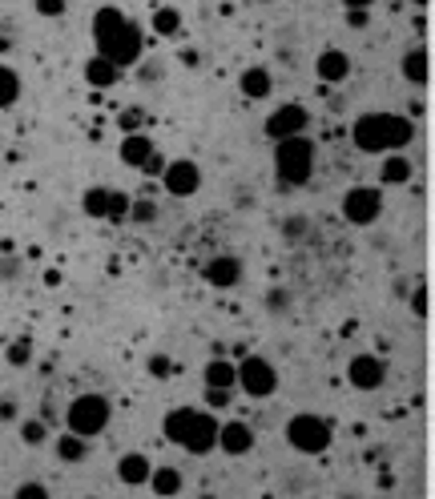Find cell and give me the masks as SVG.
I'll return each mask as SVG.
<instances>
[{
    "instance_id": "1",
    "label": "cell",
    "mask_w": 435,
    "mask_h": 499,
    "mask_svg": "<svg viewBox=\"0 0 435 499\" xmlns=\"http://www.w3.org/2000/svg\"><path fill=\"white\" fill-rule=\"evenodd\" d=\"M411 137H415V121L403 117V113H363V117H355V125H351L355 149L359 153H375V158L407 149Z\"/></svg>"
},
{
    "instance_id": "2",
    "label": "cell",
    "mask_w": 435,
    "mask_h": 499,
    "mask_svg": "<svg viewBox=\"0 0 435 499\" xmlns=\"http://www.w3.org/2000/svg\"><path fill=\"white\" fill-rule=\"evenodd\" d=\"M274 169H279L282 185H306L314 177V141L306 133L282 137L274 145Z\"/></svg>"
},
{
    "instance_id": "3",
    "label": "cell",
    "mask_w": 435,
    "mask_h": 499,
    "mask_svg": "<svg viewBox=\"0 0 435 499\" xmlns=\"http://www.w3.org/2000/svg\"><path fill=\"white\" fill-rule=\"evenodd\" d=\"M109 415H114L109 399L97 394V391H85V394H77V399L69 403V411H65V431H77V435L93 439L109 427Z\"/></svg>"
},
{
    "instance_id": "4",
    "label": "cell",
    "mask_w": 435,
    "mask_h": 499,
    "mask_svg": "<svg viewBox=\"0 0 435 499\" xmlns=\"http://www.w3.org/2000/svg\"><path fill=\"white\" fill-rule=\"evenodd\" d=\"M331 423L319 419V415H295L287 423V443L295 447L298 456H322L331 447Z\"/></svg>"
},
{
    "instance_id": "5",
    "label": "cell",
    "mask_w": 435,
    "mask_h": 499,
    "mask_svg": "<svg viewBox=\"0 0 435 499\" xmlns=\"http://www.w3.org/2000/svg\"><path fill=\"white\" fill-rule=\"evenodd\" d=\"M250 399H270V394L279 391V370H274V363L262 359V355H242L238 359V383Z\"/></svg>"
},
{
    "instance_id": "6",
    "label": "cell",
    "mask_w": 435,
    "mask_h": 499,
    "mask_svg": "<svg viewBox=\"0 0 435 499\" xmlns=\"http://www.w3.org/2000/svg\"><path fill=\"white\" fill-rule=\"evenodd\" d=\"M339 210L351 226H375V222L384 218V190H375V185H351L343 193Z\"/></svg>"
},
{
    "instance_id": "7",
    "label": "cell",
    "mask_w": 435,
    "mask_h": 499,
    "mask_svg": "<svg viewBox=\"0 0 435 499\" xmlns=\"http://www.w3.org/2000/svg\"><path fill=\"white\" fill-rule=\"evenodd\" d=\"M97 53H101L105 61H114L117 69L138 65L141 61V28L133 25V20H125L117 33H109L105 41H97Z\"/></svg>"
},
{
    "instance_id": "8",
    "label": "cell",
    "mask_w": 435,
    "mask_h": 499,
    "mask_svg": "<svg viewBox=\"0 0 435 499\" xmlns=\"http://www.w3.org/2000/svg\"><path fill=\"white\" fill-rule=\"evenodd\" d=\"M162 185H166L170 198H194V193L202 190V169H198V161H190V158L166 161V169H162Z\"/></svg>"
},
{
    "instance_id": "9",
    "label": "cell",
    "mask_w": 435,
    "mask_h": 499,
    "mask_svg": "<svg viewBox=\"0 0 435 499\" xmlns=\"http://www.w3.org/2000/svg\"><path fill=\"white\" fill-rule=\"evenodd\" d=\"M306 125H311V113H306V105H298V101H287V105H279L274 113L266 117V137H270V141L295 137V133H306Z\"/></svg>"
},
{
    "instance_id": "10",
    "label": "cell",
    "mask_w": 435,
    "mask_h": 499,
    "mask_svg": "<svg viewBox=\"0 0 435 499\" xmlns=\"http://www.w3.org/2000/svg\"><path fill=\"white\" fill-rule=\"evenodd\" d=\"M178 447L190 451V456H210V451L218 447V419L210 411H194L190 427H186V439Z\"/></svg>"
},
{
    "instance_id": "11",
    "label": "cell",
    "mask_w": 435,
    "mask_h": 499,
    "mask_svg": "<svg viewBox=\"0 0 435 499\" xmlns=\"http://www.w3.org/2000/svg\"><path fill=\"white\" fill-rule=\"evenodd\" d=\"M347 383L355 391H379L387 383V363L379 355H355L347 363Z\"/></svg>"
},
{
    "instance_id": "12",
    "label": "cell",
    "mask_w": 435,
    "mask_h": 499,
    "mask_svg": "<svg viewBox=\"0 0 435 499\" xmlns=\"http://www.w3.org/2000/svg\"><path fill=\"white\" fill-rule=\"evenodd\" d=\"M202 278H206V286H214V290H234L238 282H242V262H238L234 254H218L202 266Z\"/></svg>"
},
{
    "instance_id": "13",
    "label": "cell",
    "mask_w": 435,
    "mask_h": 499,
    "mask_svg": "<svg viewBox=\"0 0 435 499\" xmlns=\"http://www.w3.org/2000/svg\"><path fill=\"white\" fill-rule=\"evenodd\" d=\"M218 447L226 451V456H250L254 451V427L242 419H230V423H218Z\"/></svg>"
},
{
    "instance_id": "14",
    "label": "cell",
    "mask_w": 435,
    "mask_h": 499,
    "mask_svg": "<svg viewBox=\"0 0 435 499\" xmlns=\"http://www.w3.org/2000/svg\"><path fill=\"white\" fill-rule=\"evenodd\" d=\"M157 153V145L146 137V133H125L122 137V145H117V158H122V166H130V169H146V161Z\"/></svg>"
},
{
    "instance_id": "15",
    "label": "cell",
    "mask_w": 435,
    "mask_h": 499,
    "mask_svg": "<svg viewBox=\"0 0 435 499\" xmlns=\"http://www.w3.org/2000/svg\"><path fill=\"white\" fill-rule=\"evenodd\" d=\"M314 73H319V81H327V85H343V81L351 77V57L343 53V49H322L319 61H314Z\"/></svg>"
},
{
    "instance_id": "16",
    "label": "cell",
    "mask_w": 435,
    "mask_h": 499,
    "mask_svg": "<svg viewBox=\"0 0 435 499\" xmlns=\"http://www.w3.org/2000/svg\"><path fill=\"white\" fill-rule=\"evenodd\" d=\"M270 89H274V77H270V69H262V65H250V69L238 77V93H242L246 101H266Z\"/></svg>"
},
{
    "instance_id": "17",
    "label": "cell",
    "mask_w": 435,
    "mask_h": 499,
    "mask_svg": "<svg viewBox=\"0 0 435 499\" xmlns=\"http://www.w3.org/2000/svg\"><path fill=\"white\" fill-rule=\"evenodd\" d=\"M149 472H154V464H149V456H141V451H130V456L117 459V480H122L125 487L149 483Z\"/></svg>"
},
{
    "instance_id": "18",
    "label": "cell",
    "mask_w": 435,
    "mask_h": 499,
    "mask_svg": "<svg viewBox=\"0 0 435 499\" xmlns=\"http://www.w3.org/2000/svg\"><path fill=\"white\" fill-rule=\"evenodd\" d=\"M122 73H125V69H117L114 61H105L101 53L85 61V81H89L93 89H114L117 81H122Z\"/></svg>"
},
{
    "instance_id": "19",
    "label": "cell",
    "mask_w": 435,
    "mask_h": 499,
    "mask_svg": "<svg viewBox=\"0 0 435 499\" xmlns=\"http://www.w3.org/2000/svg\"><path fill=\"white\" fill-rule=\"evenodd\" d=\"M411 174H415V166L403 158V149H399V153H384V166H379V177H384V185H407Z\"/></svg>"
},
{
    "instance_id": "20",
    "label": "cell",
    "mask_w": 435,
    "mask_h": 499,
    "mask_svg": "<svg viewBox=\"0 0 435 499\" xmlns=\"http://www.w3.org/2000/svg\"><path fill=\"white\" fill-rule=\"evenodd\" d=\"M202 378H206V386H222V391H230V386L238 383V363H230V359H210L206 370H202Z\"/></svg>"
},
{
    "instance_id": "21",
    "label": "cell",
    "mask_w": 435,
    "mask_h": 499,
    "mask_svg": "<svg viewBox=\"0 0 435 499\" xmlns=\"http://www.w3.org/2000/svg\"><path fill=\"white\" fill-rule=\"evenodd\" d=\"M182 472L178 467H154L149 472V487H154V495H162V499H170V495H178L182 491Z\"/></svg>"
},
{
    "instance_id": "22",
    "label": "cell",
    "mask_w": 435,
    "mask_h": 499,
    "mask_svg": "<svg viewBox=\"0 0 435 499\" xmlns=\"http://www.w3.org/2000/svg\"><path fill=\"white\" fill-rule=\"evenodd\" d=\"M89 456V439L77 435V431H65L61 439H57V459L61 464H81V459Z\"/></svg>"
},
{
    "instance_id": "23",
    "label": "cell",
    "mask_w": 435,
    "mask_h": 499,
    "mask_svg": "<svg viewBox=\"0 0 435 499\" xmlns=\"http://www.w3.org/2000/svg\"><path fill=\"white\" fill-rule=\"evenodd\" d=\"M399 73H403V81L423 89L427 85V49H411V53L399 61Z\"/></svg>"
},
{
    "instance_id": "24",
    "label": "cell",
    "mask_w": 435,
    "mask_h": 499,
    "mask_svg": "<svg viewBox=\"0 0 435 499\" xmlns=\"http://www.w3.org/2000/svg\"><path fill=\"white\" fill-rule=\"evenodd\" d=\"M125 12L122 9H114V4H105V9H97V17H93V41H105L109 33H117V28L125 25Z\"/></svg>"
},
{
    "instance_id": "25",
    "label": "cell",
    "mask_w": 435,
    "mask_h": 499,
    "mask_svg": "<svg viewBox=\"0 0 435 499\" xmlns=\"http://www.w3.org/2000/svg\"><path fill=\"white\" fill-rule=\"evenodd\" d=\"M81 210H85L89 218L105 222V210H109V185H89V190L81 193Z\"/></svg>"
},
{
    "instance_id": "26",
    "label": "cell",
    "mask_w": 435,
    "mask_h": 499,
    "mask_svg": "<svg viewBox=\"0 0 435 499\" xmlns=\"http://www.w3.org/2000/svg\"><path fill=\"white\" fill-rule=\"evenodd\" d=\"M190 419H194V407H178V411H170L166 419H162V435H166L170 443H182Z\"/></svg>"
},
{
    "instance_id": "27",
    "label": "cell",
    "mask_w": 435,
    "mask_h": 499,
    "mask_svg": "<svg viewBox=\"0 0 435 499\" xmlns=\"http://www.w3.org/2000/svg\"><path fill=\"white\" fill-rule=\"evenodd\" d=\"M20 101V73L9 69V65H0V109H9Z\"/></svg>"
},
{
    "instance_id": "28",
    "label": "cell",
    "mask_w": 435,
    "mask_h": 499,
    "mask_svg": "<svg viewBox=\"0 0 435 499\" xmlns=\"http://www.w3.org/2000/svg\"><path fill=\"white\" fill-rule=\"evenodd\" d=\"M133 198L125 190H109V210H105V222H125L130 218Z\"/></svg>"
},
{
    "instance_id": "29",
    "label": "cell",
    "mask_w": 435,
    "mask_h": 499,
    "mask_svg": "<svg viewBox=\"0 0 435 499\" xmlns=\"http://www.w3.org/2000/svg\"><path fill=\"white\" fill-rule=\"evenodd\" d=\"M182 28V12L178 9H157L154 12V33L157 36H174Z\"/></svg>"
},
{
    "instance_id": "30",
    "label": "cell",
    "mask_w": 435,
    "mask_h": 499,
    "mask_svg": "<svg viewBox=\"0 0 435 499\" xmlns=\"http://www.w3.org/2000/svg\"><path fill=\"white\" fill-rule=\"evenodd\" d=\"M44 435H49V427H44V419H28L20 423V443L25 447H41Z\"/></svg>"
},
{
    "instance_id": "31",
    "label": "cell",
    "mask_w": 435,
    "mask_h": 499,
    "mask_svg": "<svg viewBox=\"0 0 435 499\" xmlns=\"http://www.w3.org/2000/svg\"><path fill=\"white\" fill-rule=\"evenodd\" d=\"M146 367H149V375L154 378H174L178 375V363L170 359V355H149Z\"/></svg>"
},
{
    "instance_id": "32",
    "label": "cell",
    "mask_w": 435,
    "mask_h": 499,
    "mask_svg": "<svg viewBox=\"0 0 435 499\" xmlns=\"http://www.w3.org/2000/svg\"><path fill=\"white\" fill-rule=\"evenodd\" d=\"M130 218L138 222V226H141V222L149 226V222H157V206H154V202H133V206H130Z\"/></svg>"
},
{
    "instance_id": "33",
    "label": "cell",
    "mask_w": 435,
    "mask_h": 499,
    "mask_svg": "<svg viewBox=\"0 0 435 499\" xmlns=\"http://www.w3.org/2000/svg\"><path fill=\"white\" fill-rule=\"evenodd\" d=\"M28 355H33V347H28V339H17V342H12V347H9V363H12V367H25V363H28Z\"/></svg>"
},
{
    "instance_id": "34",
    "label": "cell",
    "mask_w": 435,
    "mask_h": 499,
    "mask_svg": "<svg viewBox=\"0 0 435 499\" xmlns=\"http://www.w3.org/2000/svg\"><path fill=\"white\" fill-rule=\"evenodd\" d=\"M12 499H49V487H44V483H20V487L12 491Z\"/></svg>"
},
{
    "instance_id": "35",
    "label": "cell",
    "mask_w": 435,
    "mask_h": 499,
    "mask_svg": "<svg viewBox=\"0 0 435 499\" xmlns=\"http://www.w3.org/2000/svg\"><path fill=\"white\" fill-rule=\"evenodd\" d=\"M41 17H65V0H33Z\"/></svg>"
},
{
    "instance_id": "36",
    "label": "cell",
    "mask_w": 435,
    "mask_h": 499,
    "mask_svg": "<svg viewBox=\"0 0 435 499\" xmlns=\"http://www.w3.org/2000/svg\"><path fill=\"white\" fill-rule=\"evenodd\" d=\"M141 117H146V113H141V109H138V105H130V109H122V129H125V133H138V125H141Z\"/></svg>"
},
{
    "instance_id": "37",
    "label": "cell",
    "mask_w": 435,
    "mask_h": 499,
    "mask_svg": "<svg viewBox=\"0 0 435 499\" xmlns=\"http://www.w3.org/2000/svg\"><path fill=\"white\" fill-rule=\"evenodd\" d=\"M367 20H371V17H367V9H347V25L351 28H363Z\"/></svg>"
},
{
    "instance_id": "38",
    "label": "cell",
    "mask_w": 435,
    "mask_h": 499,
    "mask_svg": "<svg viewBox=\"0 0 435 499\" xmlns=\"http://www.w3.org/2000/svg\"><path fill=\"white\" fill-rule=\"evenodd\" d=\"M411 310L423 318V310H427V294H423V290H415V294H411Z\"/></svg>"
},
{
    "instance_id": "39",
    "label": "cell",
    "mask_w": 435,
    "mask_h": 499,
    "mask_svg": "<svg viewBox=\"0 0 435 499\" xmlns=\"http://www.w3.org/2000/svg\"><path fill=\"white\" fill-rule=\"evenodd\" d=\"M0 419H4V423L17 419V403H12V399H0Z\"/></svg>"
},
{
    "instance_id": "40",
    "label": "cell",
    "mask_w": 435,
    "mask_h": 499,
    "mask_svg": "<svg viewBox=\"0 0 435 499\" xmlns=\"http://www.w3.org/2000/svg\"><path fill=\"white\" fill-rule=\"evenodd\" d=\"M287 234L295 238V234H306V218H290L287 222Z\"/></svg>"
},
{
    "instance_id": "41",
    "label": "cell",
    "mask_w": 435,
    "mask_h": 499,
    "mask_svg": "<svg viewBox=\"0 0 435 499\" xmlns=\"http://www.w3.org/2000/svg\"><path fill=\"white\" fill-rule=\"evenodd\" d=\"M375 0H343V9H371Z\"/></svg>"
},
{
    "instance_id": "42",
    "label": "cell",
    "mask_w": 435,
    "mask_h": 499,
    "mask_svg": "<svg viewBox=\"0 0 435 499\" xmlns=\"http://www.w3.org/2000/svg\"><path fill=\"white\" fill-rule=\"evenodd\" d=\"M411 4H415V9H423V4H427V0H411Z\"/></svg>"
}]
</instances>
